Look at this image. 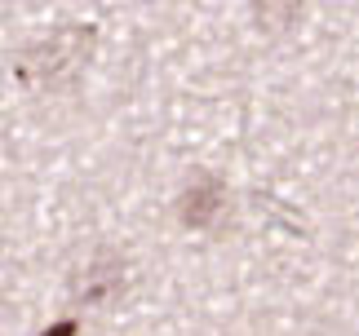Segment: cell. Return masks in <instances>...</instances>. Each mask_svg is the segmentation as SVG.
Masks as SVG:
<instances>
[{"label": "cell", "instance_id": "obj_1", "mask_svg": "<svg viewBox=\"0 0 359 336\" xmlns=\"http://www.w3.org/2000/svg\"><path fill=\"white\" fill-rule=\"evenodd\" d=\"M98 27L93 22H53L32 45L18 53V80L32 93H58L72 89L76 76L93 62Z\"/></svg>", "mask_w": 359, "mask_h": 336}, {"label": "cell", "instance_id": "obj_2", "mask_svg": "<svg viewBox=\"0 0 359 336\" xmlns=\"http://www.w3.org/2000/svg\"><path fill=\"white\" fill-rule=\"evenodd\" d=\"M124 284H129V261L116 248H98L72 274V301L85 310H102V305H116L124 297Z\"/></svg>", "mask_w": 359, "mask_h": 336}, {"label": "cell", "instance_id": "obj_3", "mask_svg": "<svg viewBox=\"0 0 359 336\" xmlns=\"http://www.w3.org/2000/svg\"><path fill=\"white\" fill-rule=\"evenodd\" d=\"M226 208H231V186L209 168L191 173V181L177 190V221L187 230H217Z\"/></svg>", "mask_w": 359, "mask_h": 336}, {"label": "cell", "instance_id": "obj_4", "mask_svg": "<svg viewBox=\"0 0 359 336\" xmlns=\"http://www.w3.org/2000/svg\"><path fill=\"white\" fill-rule=\"evenodd\" d=\"M253 18L257 22H271V31H280V22H297L302 18V9L297 5H257Z\"/></svg>", "mask_w": 359, "mask_h": 336}, {"label": "cell", "instance_id": "obj_5", "mask_svg": "<svg viewBox=\"0 0 359 336\" xmlns=\"http://www.w3.org/2000/svg\"><path fill=\"white\" fill-rule=\"evenodd\" d=\"M80 332V323H76V318H62V323H53V328H45V332H40V336H76Z\"/></svg>", "mask_w": 359, "mask_h": 336}]
</instances>
